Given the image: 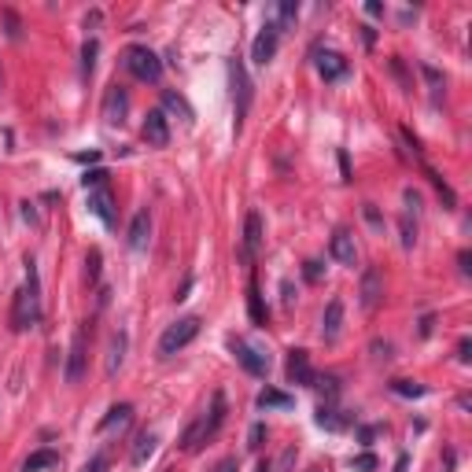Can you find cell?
Listing matches in <instances>:
<instances>
[{"label":"cell","instance_id":"cell-1","mask_svg":"<svg viewBox=\"0 0 472 472\" xmlns=\"http://www.w3.org/2000/svg\"><path fill=\"white\" fill-rule=\"evenodd\" d=\"M41 321V284H37V262L26 255V288L15 292V307H11V329L26 332Z\"/></svg>","mask_w":472,"mask_h":472},{"label":"cell","instance_id":"cell-2","mask_svg":"<svg viewBox=\"0 0 472 472\" xmlns=\"http://www.w3.org/2000/svg\"><path fill=\"white\" fill-rule=\"evenodd\" d=\"M222 424H225V395L214 391V395H210V410H207L203 417H196V421H192L185 432H181V450L196 454L203 443H210L214 436L222 432Z\"/></svg>","mask_w":472,"mask_h":472},{"label":"cell","instance_id":"cell-3","mask_svg":"<svg viewBox=\"0 0 472 472\" xmlns=\"http://www.w3.org/2000/svg\"><path fill=\"white\" fill-rule=\"evenodd\" d=\"M125 63V71H130L137 81H148V85H155L163 78V59L152 52V48H144V45H133V48H125L122 56Z\"/></svg>","mask_w":472,"mask_h":472},{"label":"cell","instance_id":"cell-4","mask_svg":"<svg viewBox=\"0 0 472 472\" xmlns=\"http://www.w3.org/2000/svg\"><path fill=\"white\" fill-rule=\"evenodd\" d=\"M200 336V317H178L163 336H159V358H174L181 347H188Z\"/></svg>","mask_w":472,"mask_h":472},{"label":"cell","instance_id":"cell-5","mask_svg":"<svg viewBox=\"0 0 472 472\" xmlns=\"http://www.w3.org/2000/svg\"><path fill=\"white\" fill-rule=\"evenodd\" d=\"M229 78H232V103H236V133H240L247 107H251V78H247L240 59H229Z\"/></svg>","mask_w":472,"mask_h":472},{"label":"cell","instance_id":"cell-6","mask_svg":"<svg viewBox=\"0 0 472 472\" xmlns=\"http://www.w3.org/2000/svg\"><path fill=\"white\" fill-rule=\"evenodd\" d=\"M85 366H89V329H85V325H78V329H74V339H71L67 369H63L67 384H78V380L85 376Z\"/></svg>","mask_w":472,"mask_h":472},{"label":"cell","instance_id":"cell-7","mask_svg":"<svg viewBox=\"0 0 472 472\" xmlns=\"http://www.w3.org/2000/svg\"><path fill=\"white\" fill-rule=\"evenodd\" d=\"M358 303L361 310H376L384 303V273L376 266L361 270V284H358Z\"/></svg>","mask_w":472,"mask_h":472},{"label":"cell","instance_id":"cell-8","mask_svg":"<svg viewBox=\"0 0 472 472\" xmlns=\"http://www.w3.org/2000/svg\"><path fill=\"white\" fill-rule=\"evenodd\" d=\"M277 41H281V30H277V23H266L259 30V37L251 41V59L259 63V67H266V63L277 56Z\"/></svg>","mask_w":472,"mask_h":472},{"label":"cell","instance_id":"cell-9","mask_svg":"<svg viewBox=\"0 0 472 472\" xmlns=\"http://www.w3.org/2000/svg\"><path fill=\"white\" fill-rule=\"evenodd\" d=\"M144 140L152 148H166L170 144V118H166L163 107L148 111V118H144Z\"/></svg>","mask_w":472,"mask_h":472},{"label":"cell","instance_id":"cell-10","mask_svg":"<svg viewBox=\"0 0 472 472\" xmlns=\"http://www.w3.org/2000/svg\"><path fill=\"white\" fill-rule=\"evenodd\" d=\"M232 354H236V361L251 373V376H266L270 373V361H266V354H259L255 347H247L244 339H232Z\"/></svg>","mask_w":472,"mask_h":472},{"label":"cell","instance_id":"cell-11","mask_svg":"<svg viewBox=\"0 0 472 472\" xmlns=\"http://www.w3.org/2000/svg\"><path fill=\"white\" fill-rule=\"evenodd\" d=\"M125 111H130V93H125L122 85H111L107 96H103V118L111 122V125H118L125 118Z\"/></svg>","mask_w":472,"mask_h":472},{"label":"cell","instance_id":"cell-12","mask_svg":"<svg viewBox=\"0 0 472 472\" xmlns=\"http://www.w3.org/2000/svg\"><path fill=\"white\" fill-rule=\"evenodd\" d=\"M288 384H307V388H314V369H310V354L307 351H288Z\"/></svg>","mask_w":472,"mask_h":472},{"label":"cell","instance_id":"cell-13","mask_svg":"<svg viewBox=\"0 0 472 472\" xmlns=\"http://www.w3.org/2000/svg\"><path fill=\"white\" fill-rule=\"evenodd\" d=\"M329 251H332V259H336L339 266H354V262H358L354 236H351L347 229H336V232H332V244H329Z\"/></svg>","mask_w":472,"mask_h":472},{"label":"cell","instance_id":"cell-14","mask_svg":"<svg viewBox=\"0 0 472 472\" xmlns=\"http://www.w3.org/2000/svg\"><path fill=\"white\" fill-rule=\"evenodd\" d=\"M89 214H96V218L103 225H115V200H111V188H89Z\"/></svg>","mask_w":472,"mask_h":472},{"label":"cell","instance_id":"cell-15","mask_svg":"<svg viewBox=\"0 0 472 472\" xmlns=\"http://www.w3.org/2000/svg\"><path fill=\"white\" fill-rule=\"evenodd\" d=\"M317 74L325 81H343L351 74V67H347V59H343L339 52H317Z\"/></svg>","mask_w":472,"mask_h":472},{"label":"cell","instance_id":"cell-16","mask_svg":"<svg viewBox=\"0 0 472 472\" xmlns=\"http://www.w3.org/2000/svg\"><path fill=\"white\" fill-rule=\"evenodd\" d=\"M259 251H262V218H259V210H251L244 218V259L251 262Z\"/></svg>","mask_w":472,"mask_h":472},{"label":"cell","instance_id":"cell-17","mask_svg":"<svg viewBox=\"0 0 472 472\" xmlns=\"http://www.w3.org/2000/svg\"><path fill=\"white\" fill-rule=\"evenodd\" d=\"M339 329H343V303L332 299V303L325 307V314H321V339L325 343L339 339Z\"/></svg>","mask_w":472,"mask_h":472},{"label":"cell","instance_id":"cell-18","mask_svg":"<svg viewBox=\"0 0 472 472\" xmlns=\"http://www.w3.org/2000/svg\"><path fill=\"white\" fill-rule=\"evenodd\" d=\"M148 240H152V214H148V210H137L133 222H130V247H133V251H144Z\"/></svg>","mask_w":472,"mask_h":472},{"label":"cell","instance_id":"cell-19","mask_svg":"<svg viewBox=\"0 0 472 472\" xmlns=\"http://www.w3.org/2000/svg\"><path fill=\"white\" fill-rule=\"evenodd\" d=\"M247 314H251V321L255 325H262L266 329V321H270V310H266V303H262V292H259V281H247Z\"/></svg>","mask_w":472,"mask_h":472},{"label":"cell","instance_id":"cell-20","mask_svg":"<svg viewBox=\"0 0 472 472\" xmlns=\"http://www.w3.org/2000/svg\"><path fill=\"white\" fill-rule=\"evenodd\" d=\"M125 347H130V336H125L122 329L111 336V351H107V376H115L122 369V361H125Z\"/></svg>","mask_w":472,"mask_h":472},{"label":"cell","instance_id":"cell-21","mask_svg":"<svg viewBox=\"0 0 472 472\" xmlns=\"http://www.w3.org/2000/svg\"><path fill=\"white\" fill-rule=\"evenodd\" d=\"M155 443H159V439H155V432H140V436H137V443H133L130 465H137V468H140V465H144L148 458L155 454Z\"/></svg>","mask_w":472,"mask_h":472},{"label":"cell","instance_id":"cell-22","mask_svg":"<svg viewBox=\"0 0 472 472\" xmlns=\"http://www.w3.org/2000/svg\"><path fill=\"white\" fill-rule=\"evenodd\" d=\"M130 417H133V406H130V402H115L111 410H107V414L100 417V432H111L115 424H125Z\"/></svg>","mask_w":472,"mask_h":472},{"label":"cell","instance_id":"cell-23","mask_svg":"<svg viewBox=\"0 0 472 472\" xmlns=\"http://www.w3.org/2000/svg\"><path fill=\"white\" fill-rule=\"evenodd\" d=\"M259 410H288V406L295 402L288 391H277V388H266V391H259Z\"/></svg>","mask_w":472,"mask_h":472},{"label":"cell","instance_id":"cell-24","mask_svg":"<svg viewBox=\"0 0 472 472\" xmlns=\"http://www.w3.org/2000/svg\"><path fill=\"white\" fill-rule=\"evenodd\" d=\"M163 107H166V111H174V115H178V118H181L185 125L192 122V107H188V100H185L181 93L166 89V93H163Z\"/></svg>","mask_w":472,"mask_h":472},{"label":"cell","instance_id":"cell-25","mask_svg":"<svg viewBox=\"0 0 472 472\" xmlns=\"http://www.w3.org/2000/svg\"><path fill=\"white\" fill-rule=\"evenodd\" d=\"M59 461V454L56 450H37V454H30L26 461H23V472H41V468H52Z\"/></svg>","mask_w":472,"mask_h":472},{"label":"cell","instance_id":"cell-26","mask_svg":"<svg viewBox=\"0 0 472 472\" xmlns=\"http://www.w3.org/2000/svg\"><path fill=\"white\" fill-rule=\"evenodd\" d=\"M391 391L402 395V399H424L428 395V388L417 384V380H391Z\"/></svg>","mask_w":472,"mask_h":472},{"label":"cell","instance_id":"cell-27","mask_svg":"<svg viewBox=\"0 0 472 472\" xmlns=\"http://www.w3.org/2000/svg\"><path fill=\"white\" fill-rule=\"evenodd\" d=\"M314 421H317V428H329V432H343V428H347V421H343L336 410H329V406H321Z\"/></svg>","mask_w":472,"mask_h":472},{"label":"cell","instance_id":"cell-28","mask_svg":"<svg viewBox=\"0 0 472 472\" xmlns=\"http://www.w3.org/2000/svg\"><path fill=\"white\" fill-rule=\"evenodd\" d=\"M399 232H402V247L410 251V247L417 244V225H414L410 214H402V218H399Z\"/></svg>","mask_w":472,"mask_h":472},{"label":"cell","instance_id":"cell-29","mask_svg":"<svg viewBox=\"0 0 472 472\" xmlns=\"http://www.w3.org/2000/svg\"><path fill=\"white\" fill-rule=\"evenodd\" d=\"M421 78L428 81V89H432V93H443V85H446V78L432 67V63H421Z\"/></svg>","mask_w":472,"mask_h":472},{"label":"cell","instance_id":"cell-30","mask_svg":"<svg viewBox=\"0 0 472 472\" xmlns=\"http://www.w3.org/2000/svg\"><path fill=\"white\" fill-rule=\"evenodd\" d=\"M85 277H89V284H100V247H89L85 255Z\"/></svg>","mask_w":472,"mask_h":472},{"label":"cell","instance_id":"cell-31","mask_svg":"<svg viewBox=\"0 0 472 472\" xmlns=\"http://www.w3.org/2000/svg\"><path fill=\"white\" fill-rule=\"evenodd\" d=\"M96 52H100V45L89 37V41L81 45V71H85V74H93V67H96Z\"/></svg>","mask_w":472,"mask_h":472},{"label":"cell","instance_id":"cell-32","mask_svg":"<svg viewBox=\"0 0 472 472\" xmlns=\"http://www.w3.org/2000/svg\"><path fill=\"white\" fill-rule=\"evenodd\" d=\"M295 19H299V4H292V0H284L281 4V19H277V30H288V26H295Z\"/></svg>","mask_w":472,"mask_h":472},{"label":"cell","instance_id":"cell-33","mask_svg":"<svg viewBox=\"0 0 472 472\" xmlns=\"http://www.w3.org/2000/svg\"><path fill=\"white\" fill-rule=\"evenodd\" d=\"M388 67H391V74L399 78L402 89H414V85H410V74H406V67H402V59H399V56H391V59H388Z\"/></svg>","mask_w":472,"mask_h":472},{"label":"cell","instance_id":"cell-34","mask_svg":"<svg viewBox=\"0 0 472 472\" xmlns=\"http://www.w3.org/2000/svg\"><path fill=\"white\" fill-rule=\"evenodd\" d=\"M81 185H85V192H89V188H103L107 185V170H89V174L81 178Z\"/></svg>","mask_w":472,"mask_h":472},{"label":"cell","instance_id":"cell-35","mask_svg":"<svg viewBox=\"0 0 472 472\" xmlns=\"http://www.w3.org/2000/svg\"><path fill=\"white\" fill-rule=\"evenodd\" d=\"M295 458H299V450H295V446H288L284 454H281V461L273 465V472H292V468H295Z\"/></svg>","mask_w":472,"mask_h":472},{"label":"cell","instance_id":"cell-36","mask_svg":"<svg viewBox=\"0 0 472 472\" xmlns=\"http://www.w3.org/2000/svg\"><path fill=\"white\" fill-rule=\"evenodd\" d=\"M266 443V424H251V432H247V446L251 450H262Z\"/></svg>","mask_w":472,"mask_h":472},{"label":"cell","instance_id":"cell-37","mask_svg":"<svg viewBox=\"0 0 472 472\" xmlns=\"http://www.w3.org/2000/svg\"><path fill=\"white\" fill-rule=\"evenodd\" d=\"M351 468L354 472H373L376 468V454H358V458H351Z\"/></svg>","mask_w":472,"mask_h":472},{"label":"cell","instance_id":"cell-38","mask_svg":"<svg viewBox=\"0 0 472 472\" xmlns=\"http://www.w3.org/2000/svg\"><path fill=\"white\" fill-rule=\"evenodd\" d=\"M314 380H317L314 388H321L329 399H332V395H339V380H336V376H314Z\"/></svg>","mask_w":472,"mask_h":472},{"label":"cell","instance_id":"cell-39","mask_svg":"<svg viewBox=\"0 0 472 472\" xmlns=\"http://www.w3.org/2000/svg\"><path fill=\"white\" fill-rule=\"evenodd\" d=\"M402 200H406V214H417V210H421V196H417L414 188H406V192H402Z\"/></svg>","mask_w":472,"mask_h":472},{"label":"cell","instance_id":"cell-40","mask_svg":"<svg viewBox=\"0 0 472 472\" xmlns=\"http://www.w3.org/2000/svg\"><path fill=\"white\" fill-rule=\"evenodd\" d=\"M369 351H373V358H384V361H388V358H391V343H388V339H373Z\"/></svg>","mask_w":472,"mask_h":472},{"label":"cell","instance_id":"cell-41","mask_svg":"<svg viewBox=\"0 0 472 472\" xmlns=\"http://www.w3.org/2000/svg\"><path fill=\"white\" fill-rule=\"evenodd\" d=\"M361 214H366V222H369L373 229H384V218L376 214V207H373V203H366V207H361Z\"/></svg>","mask_w":472,"mask_h":472},{"label":"cell","instance_id":"cell-42","mask_svg":"<svg viewBox=\"0 0 472 472\" xmlns=\"http://www.w3.org/2000/svg\"><path fill=\"white\" fill-rule=\"evenodd\" d=\"M4 23H8V37L15 41L19 34H23V30H19V19H15V11L11 8H4Z\"/></svg>","mask_w":472,"mask_h":472},{"label":"cell","instance_id":"cell-43","mask_svg":"<svg viewBox=\"0 0 472 472\" xmlns=\"http://www.w3.org/2000/svg\"><path fill=\"white\" fill-rule=\"evenodd\" d=\"M321 273H325V270H321L317 259H310V262L303 266V277H307V281H321Z\"/></svg>","mask_w":472,"mask_h":472},{"label":"cell","instance_id":"cell-44","mask_svg":"<svg viewBox=\"0 0 472 472\" xmlns=\"http://www.w3.org/2000/svg\"><path fill=\"white\" fill-rule=\"evenodd\" d=\"M81 472H107V458H103V454L89 458V461H85V468H81Z\"/></svg>","mask_w":472,"mask_h":472},{"label":"cell","instance_id":"cell-45","mask_svg":"<svg viewBox=\"0 0 472 472\" xmlns=\"http://www.w3.org/2000/svg\"><path fill=\"white\" fill-rule=\"evenodd\" d=\"M214 472H240V461H236V458H222L218 465H214Z\"/></svg>","mask_w":472,"mask_h":472},{"label":"cell","instance_id":"cell-46","mask_svg":"<svg viewBox=\"0 0 472 472\" xmlns=\"http://www.w3.org/2000/svg\"><path fill=\"white\" fill-rule=\"evenodd\" d=\"M402 140H406V144H410V152H414V155L421 159V144H417V137H414L410 130H402Z\"/></svg>","mask_w":472,"mask_h":472},{"label":"cell","instance_id":"cell-47","mask_svg":"<svg viewBox=\"0 0 472 472\" xmlns=\"http://www.w3.org/2000/svg\"><path fill=\"white\" fill-rule=\"evenodd\" d=\"M339 174H343V181H351V159H347V152H339Z\"/></svg>","mask_w":472,"mask_h":472},{"label":"cell","instance_id":"cell-48","mask_svg":"<svg viewBox=\"0 0 472 472\" xmlns=\"http://www.w3.org/2000/svg\"><path fill=\"white\" fill-rule=\"evenodd\" d=\"M23 218H26V222H30V225H37V207H34V203H30V200H26V203H23Z\"/></svg>","mask_w":472,"mask_h":472},{"label":"cell","instance_id":"cell-49","mask_svg":"<svg viewBox=\"0 0 472 472\" xmlns=\"http://www.w3.org/2000/svg\"><path fill=\"white\" fill-rule=\"evenodd\" d=\"M458 266H461V273H465V277L472 273V255H468V251H461V255H458Z\"/></svg>","mask_w":472,"mask_h":472},{"label":"cell","instance_id":"cell-50","mask_svg":"<svg viewBox=\"0 0 472 472\" xmlns=\"http://www.w3.org/2000/svg\"><path fill=\"white\" fill-rule=\"evenodd\" d=\"M432 325H436V317L424 314V317H421V336H432Z\"/></svg>","mask_w":472,"mask_h":472},{"label":"cell","instance_id":"cell-51","mask_svg":"<svg viewBox=\"0 0 472 472\" xmlns=\"http://www.w3.org/2000/svg\"><path fill=\"white\" fill-rule=\"evenodd\" d=\"M468 351H472V343H468V339H461V343H458V361H468V358H472Z\"/></svg>","mask_w":472,"mask_h":472},{"label":"cell","instance_id":"cell-52","mask_svg":"<svg viewBox=\"0 0 472 472\" xmlns=\"http://www.w3.org/2000/svg\"><path fill=\"white\" fill-rule=\"evenodd\" d=\"M89 26H100V11H93V15H85V30Z\"/></svg>","mask_w":472,"mask_h":472},{"label":"cell","instance_id":"cell-53","mask_svg":"<svg viewBox=\"0 0 472 472\" xmlns=\"http://www.w3.org/2000/svg\"><path fill=\"white\" fill-rule=\"evenodd\" d=\"M358 436H361V443H369V439L376 436V428H369V424H366V428H361V432H358Z\"/></svg>","mask_w":472,"mask_h":472},{"label":"cell","instance_id":"cell-54","mask_svg":"<svg viewBox=\"0 0 472 472\" xmlns=\"http://www.w3.org/2000/svg\"><path fill=\"white\" fill-rule=\"evenodd\" d=\"M406 468H410V458H406V454H399V461H395V472H406Z\"/></svg>","mask_w":472,"mask_h":472},{"label":"cell","instance_id":"cell-55","mask_svg":"<svg viewBox=\"0 0 472 472\" xmlns=\"http://www.w3.org/2000/svg\"><path fill=\"white\" fill-rule=\"evenodd\" d=\"M366 11H369V15H384V4H376V0H369V4H366Z\"/></svg>","mask_w":472,"mask_h":472},{"label":"cell","instance_id":"cell-56","mask_svg":"<svg viewBox=\"0 0 472 472\" xmlns=\"http://www.w3.org/2000/svg\"><path fill=\"white\" fill-rule=\"evenodd\" d=\"M255 472H273V465L270 461H259V468H255Z\"/></svg>","mask_w":472,"mask_h":472},{"label":"cell","instance_id":"cell-57","mask_svg":"<svg viewBox=\"0 0 472 472\" xmlns=\"http://www.w3.org/2000/svg\"><path fill=\"white\" fill-rule=\"evenodd\" d=\"M163 472H178V468H163Z\"/></svg>","mask_w":472,"mask_h":472},{"label":"cell","instance_id":"cell-58","mask_svg":"<svg viewBox=\"0 0 472 472\" xmlns=\"http://www.w3.org/2000/svg\"><path fill=\"white\" fill-rule=\"evenodd\" d=\"M310 472H321V468H310Z\"/></svg>","mask_w":472,"mask_h":472}]
</instances>
